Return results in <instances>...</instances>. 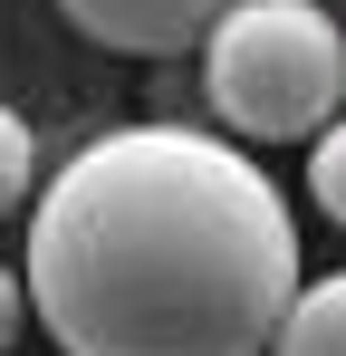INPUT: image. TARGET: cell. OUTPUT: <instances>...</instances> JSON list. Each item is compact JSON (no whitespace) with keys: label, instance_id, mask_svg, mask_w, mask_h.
Masks as SVG:
<instances>
[{"label":"cell","instance_id":"obj_1","mask_svg":"<svg viewBox=\"0 0 346 356\" xmlns=\"http://www.w3.org/2000/svg\"><path fill=\"white\" fill-rule=\"evenodd\" d=\"M298 280V222L250 145L115 125L49 174L19 298L58 356H260Z\"/></svg>","mask_w":346,"mask_h":356},{"label":"cell","instance_id":"obj_2","mask_svg":"<svg viewBox=\"0 0 346 356\" xmlns=\"http://www.w3.org/2000/svg\"><path fill=\"white\" fill-rule=\"evenodd\" d=\"M202 97L231 145H308L346 106V39L327 0H231L202 29Z\"/></svg>","mask_w":346,"mask_h":356},{"label":"cell","instance_id":"obj_3","mask_svg":"<svg viewBox=\"0 0 346 356\" xmlns=\"http://www.w3.org/2000/svg\"><path fill=\"white\" fill-rule=\"evenodd\" d=\"M58 10H67L77 39H97L115 58H173V49H192L222 19L231 0H58Z\"/></svg>","mask_w":346,"mask_h":356},{"label":"cell","instance_id":"obj_4","mask_svg":"<svg viewBox=\"0 0 346 356\" xmlns=\"http://www.w3.org/2000/svg\"><path fill=\"white\" fill-rule=\"evenodd\" d=\"M260 356H346V280H298Z\"/></svg>","mask_w":346,"mask_h":356},{"label":"cell","instance_id":"obj_5","mask_svg":"<svg viewBox=\"0 0 346 356\" xmlns=\"http://www.w3.org/2000/svg\"><path fill=\"white\" fill-rule=\"evenodd\" d=\"M308 202H318L327 222H346V125L337 116L308 135Z\"/></svg>","mask_w":346,"mask_h":356},{"label":"cell","instance_id":"obj_6","mask_svg":"<svg viewBox=\"0 0 346 356\" xmlns=\"http://www.w3.org/2000/svg\"><path fill=\"white\" fill-rule=\"evenodd\" d=\"M29 174H39V145H29V116L0 97V222L29 202Z\"/></svg>","mask_w":346,"mask_h":356},{"label":"cell","instance_id":"obj_7","mask_svg":"<svg viewBox=\"0 0 346 356\" xmlns=\"http://www.w3.org/2000/svg\"><path fill=\"white\" fill-rule=\"evenodd\" d=\"M19 327H29V298H19V270H0V356L19 347Z\"/></svg>","mask_w":346,"mask_h":356}]
</instances>
